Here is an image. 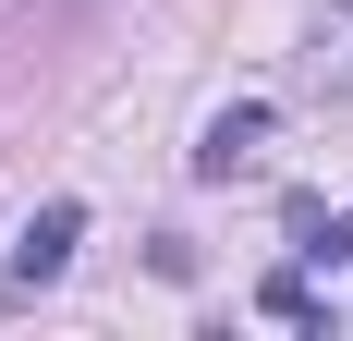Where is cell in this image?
Instances as JSON below:
<instances>
[{"label":"cell","instance_id":"7a4b0ae2","mask_svg":"<svg viewBox=\"0 0 353 341\" xmlns=\"http://www.w3.org/2000/svg\"><path fill=\"white\" fill-rule=\"evenodd\" d=\"M268 146V98H244V110H219L208 135H195V183H232V170Z\"/></svg>","mask_w":353,"mask_h":341},{"label":"cell","instance_id":"277c9868","mask_svg":"<svg viewBox=\"0 0 353 341\" xmlns=\"http://www.w3.org/2000/svg\"><path fill=\"white\" fill-rule=\"evenodd\" d=\"M317 256H329V269H353V220H329V232H317Z\"/></svg>","mask_w":353,"mask_h":341},{"label":"cell","instance_id":"6da1fadb","mask_svg":"<svg viewBox=\"0 0 353 341\" xmlns=\"http://www.w3.org/2000/svg\"><path fill=\"white\" fill-rule=\"evenodd\" d=\"M73 244H85V207H73V195H49L25 232H12V256H0V293H37V280H61V269H73Z\"/></svg>","mask_w":353,"mask_h":341},{"label":"cell","instance_id":"3957f363","mask_svg":"<svg viewBox=\"0 0 353 341\" xmlns=\"http://www.w3.org/2000/svg\"><path fill=\"white\" fill-rule=\"evenodd\" d=\"M256 305L281 317V329H317V280H305V269H268V280H256Z\"/></svg>","mask_w":353,"mask_h":341}]
</instances>
